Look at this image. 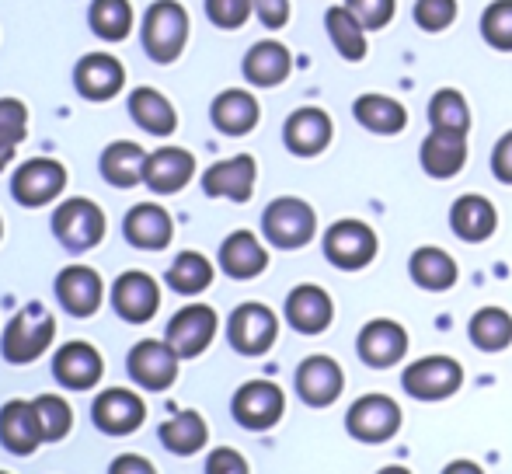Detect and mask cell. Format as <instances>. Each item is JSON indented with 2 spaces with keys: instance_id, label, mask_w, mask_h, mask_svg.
Here are the masks:
<instances>
[{
  "instance_id": "obj_50",
  "label": "cell",
  "mask_w": 512,
  "mask_h": 474,
  "mask_svg": "<svg viewBox=\"0 0 512 474\" xmlns=\"http://www.w3.org/2000/svg\"><path fill=\"white\" fill-rule=\"evenodd\" d=\"M108 474H157V468L140 454H122V457H115V461H112Z\"/></svg>"
},
{
  "instance_id": "obj_30",
  "label": "cell",
  "mask_w": 512,
  "mask_h": 474,
  "mask_svg": "<svg viewBox=\"0 0 512 474\" xmlns=\"http://www.w3.org/2000/svg\"><path fill=\"white\" fill-rule=\"evenodd\" d=\"M293 60L283 42H255L244 56V77L258 88H276L290 77Z\"/></svg>"
},
{
  "instance_id": "obj_42",
  "label": "cell",
  "mask_w": 512,
  "mask_h": 474,
  "mask_svg": "<svg viewBox=\"0 0 512 474\" xmlns=\"http://www.w3.org/2000/svg\"><path fill=\"white\" fill-rule=\"evenodd\" d=\"M481 35L492 49L512 53V0H492L481 14Z\"/></svg>"
},
{
  "instance_id": "obj_28",
  "label": "cell",
  "mask_w": 512,
  "mask_h": 474,
  "mask_svg": "<svg viewBox=\"0 0 512 474\" xmlns=\"http://www.w3.org/2000/svg\"><path fill=\"white\" fill-rule=\"evenodd\" d=\"M450 227L460 241L478 244V241H488V237L495 234V227H499V213H495V206L488 203L485 196L467 192V196H460L457 203H453Z\"/></svg>"
},
{
  "instance_id": "obj_12",
  "label": "cell",
  "mask_w": 512,
  "mask_h": 474,
  "mask_svg": "<svg viewBox=\"0 0 512 474\" xmlns=\"http://www.w3.org/2000/svg\"><path fill=\"white\" fill-rule=\"evenodd\" d=\"M216 339V311L209 304H189L171 318L168 346L182 359H196Z\"/></svg>"
},
{
  "instance_id": "obj_21",
  "label": "cell",
  "mask_w": 512,
  "mask_h": 474,
  "mask_svg": "<svg viewBox=\"0 0 512 474\" xmlns=\"http://www.w3.org/2000/svg\"><path fill=\"white\" fill-rule=\"evenodd\" d=\"M192 175H196V157H192L189 150L161 147L147 157V175H143V182L154 192H161V196H175V192H182L185 185L192 182Z\"/></svg>"
},
{
  "instance_id": "obj_55",
  "label": "cell",
  "mask_w": 512,
  "mask_h": 474,
  "mask_svg": "<svg viewBox=\"0 0 512 474\" xmlns=\"http://www.w3.org/2000/svg\"><path fill=\"white\" fill-rule=\"evenodd\" d=\"M0 474H7V471H0Z\"/></svg>"
},
{
  "instance_id": "obj_52",
  "label": "cell",
  "mask_w": 512,
  "mask_h": 474,
  "mask_svg": "<svg viewBox=\"0 0 512 474\" xmlns=\"http://www.w3.org/2000/svg\"><path fill=\"white\" fill-rule=\"evenodd\" d=\"M11 157H14V154H11V150H0V171H4V168H7V161H11Z\"/></svg>"
},
{
  "instance_id": "obj_1",
  "label": "cell",
  "mask_w": 512,
  "mask_h": 474,
  "mask_svg": "<svg viewBox=\"0 0 512 474\" xmlns=\"http://www.w3.org/2000/svg\"><path fill=\"white\" fill-rule=\"evenodd\" d=\"M189 42V11L178 0H157L150 4L147 21H143V46L150 60L175 63Z\"/></svg>"
},
{
  "instance_id": "obj_41",
  "label": "cell",
  "mask_w": 512,
  "mask_h": 474,
  "mask_svg": "<svg viewBox=\"0 0 512 474\" xmlns=\"http://www.w3.org/2000/svg\"><path fill=\"white\" fill-rule=\"evenodd\" d=\"M35 408V419H39V429H42V440L46 443H60L63 436L74 429V408L60 398V394H39L32 401Z\"/></svg>"
},
{
  "instance_id": "obj_46",
  "label": "cell",
  "mask_w": 512,
  "mask_h": 474,
  "mask_svg": "<svg viewBox=\"0 0 512 474\" xmlns=\"http://www.w3.org/2000/svg\"><path fill=\"white\" fill-rule=\"evenodd\" d=\"M251 11H255V0H206L209 21L216 28H227V32L241 28L251 18Z\"/></svg>"
},
{
  "instance_id": "obj_27",
  "label": "cell",
  "mask_w": 512,
  "mask_h": 474,
  "mask_svg": "<svg viewBox=\"0 0 512 474\" xmlns=\"http://www.w3.org/2000/svg\"><path fill=\"white\" fill-rule=\"evenodd\" d=\"M269 265V251L251 231H234L220 244V269L230 279H255Z\"/></svg>"
},
{
  "instance_id": "obj_43",
  "label": "cell",
  "mask_w": 512,
  "mask_h": 474,
  "mask_svg": "<svg viewBox=\"0 0 512 474\" xmlns=\"http://www.w3.org/2000/svg\"><path fill=\"white\" fill-rule=\"evenodd\" d=\"M28 126V109L18 98H0V150H11L25 140Z\"/></svg>"
},
{
  "instance_id": "obj_20",
  "label": "cell",
  "mask_w": 512,
  "mask_h": 474,
  "mask_svg": "<svg viewBox=\"0 0 512 474\" xmlns=\"http://www.w3.org/2000/svg\"><path fill=\"white\" fill-rule=\"evenodd\" d=\"M331 136H335V126H331V116L324 109H297L283 126V140L286 147L297 157H317L321 150H328Z\"/></svg>"
},
{
  "instance_id": "obj_16",
  "label": "cell",
  "mask_w": 512,
  "mask_h": 474,
  "mask_svg": "<svg viewBox=\"0 0 512 474\" xmlns=\"http://www.w3.org/2000/svg\"><path fill=\"white\" fill-rule=\"evenodd\" d=\"M255 178H258V164L251 154H237L230 161H216L213 168L203 175V189L206 196H220L230 203H248L251 192H255Z\"/></svg>"
},
{
  "instance_id": "obj_54",
  "label": "cell",
  "mask_w": 512,
  "mask_h": 474,
  "mask_svg": "<svg viewBox=\"0 0 512 474\" xmlns=\"http://www.w3.org/2000/svg\"><path fill=\"white\" fill-rule=\"evenodd\" d=\"M0 234H4V220H0Z\"/></svg>"
},
{
  "instance_id": "obj_3",
  "label": "cell",
  "mask_w": 512,
  "mask_h": 474,
  "mask_svg": "<svg viewBox=\"0 0 512 474\" xmlns=\"http://www.w3.org/2000/svg\"><path fill=\"white\" fill-rule=\"evenodd\" d=\"M262 231L269 237V244L283 251H297L310 244V237L317 231V213L314 206L304 203L297 196H283V199H272L262 213Z\"/></svg>"
},
{
  "instance_id": "obj_40",
  "label": "cell",
  "mask_w": 512,
  "mask_h": 474,
  "mask_svg": "<svg viewBox=\"0 0 512 474\" xmlns=\"http://www.w3.org/2000/svg\"><path fill=\"white\" fill-rule=\"evenodd\" d=\"M91 28L105 42L126 39L129 28H133V7H129V0H95L91 4Z\"/></svg>"
},
{
  "instance_id": "obj_8",
  "label": "cell",
  "mask_w": 512,
  "mask_h": 474,
  "mask_svg": "<svg viewBox=\"0 0 512 474\" xmlns=\"http://www.w3.org/2000/svg\"><path fill=\"white\" fill-rule=\"evenodd\" d=\"M227 339L241 356H262L276 346L279 318L272 314V307H265V304H241L230 314Z\"/></svg>"
},
{
  "instance_id": "obj_47",
  "label": "cell",
  "mask_w": 512,
  "mask_h": 474,
  "mask_svg": "<svg viewBox=\"0 0 512 474\" xmlns=\"http://www.w3.org/2000/svg\"><path fill=\"white\" fill-rule=\"evenodd\" d=\"M206 474H251L248 461H244L237 450L230 447H216L206 461Z\"/></svg>"
},
{
  "instance_id": "obj_17",
  "label": "cell",
  "mask_w": 512,
  "mask_h": 474,
  "mask_svg": "<svg viewBox=\"0 0 512 474\" xmlns=\"http://www.w3.org/2000/svg\"><path fill=\"white\" fill-rule=\"evenodd\" d=\"M53 373L70 391H91V387L102 380L105 359L91 342H67V346L53 356Z\"/></svg>"
},
{
  "instance_id": "obj_37",
  "label": "cell",
  "mask_w": 512,
  "mask_h": 474,
  "mask_svg": "<svg viewBox=\"0 0 512 474\" xmlns=\"http://www.w3.org/2000/svg\"><path fill=\"white\" fill-rule=\"evenodd\" d=\"M471 342L481 353H502L512 342V314L502 307H481L471 318Z\"/></svg>"
},
{
  "instance_id": "obj_23",
  "label": "cell",
  "mask_w": 512,
  "mask_h": 474,
  "mask_svg": "<svg viewBox=\"0 0 512 474\" xmlns=\"http://www.w3.org/2000/svg\"><path fill=\"white\" fill-rule=\"evenodd\" d=\"M0 443L18 457H32L46 443L32 401H7L0 408Z\"/></svg>"
},
{
  "instance_id": "obj_24",
  "label": "cell",
  "mask_w": 512,
  "mask_h": 474,
  "mask_svg": "<svg viewBox=\"0 0 512 474\" xmlns=\"http://www.w3.org/2000/svg\"><path fill=\"white\" fill-rule=\"evenodd\" d=\"M422 168L432 178H453L464 171L467 164V136L464 133H446V129H432L422 140Z\"/></svg>"
},
{
  "instance_id": "obj_15",
  "label": "cell",
  "mask_w": 512,
  "mask_h": 474,
  "mask_svg": "<svg viewBox=\"0 0 512 474\" xmlns=\"http://www.w3.org/2000/svg\"><path fill=\"white\" fill-rule=\"evenodd\" d=\"M342 387H345V373L331 356H307L297 366V394L310 408L335 405Z\"/></svg>"
},
{
  "instance_id": "obj_51",
  "label": "cell",
  "mask_w": 512,
  "mask_h": 474,
  "mask_svg": "<svg viewBox=\"0 0 512 474\" xmlns=\"http://www.w3.org/2000/svg\"><path fill=\"white\" fill-rule=\"evenodd\" d=\"M443 474H485V471H481L474 461H453Z\"/></svg>"
},
{
  "instance_id": "obj_18",
  "label": "cell",
  "mask_w": 512,
  "mask_h": 474,
  "mask_svg": "<svg viewBox=\"0 0 512 474\" xmlns=\"http://www.w3.org/2000/svg\"><path fill=\"white\" fill-rule=\"evenodd\" d=\"M359 359L373 370H387L394 366L401 356L408 353V332L398 325V321H387V318H377L359 332Z\"/></svg>"
},
{
  "instance_id": "obj_25",
  "label": "cell",
  "mask_w": 512,
  "mask_h": 474,
  "mask_svg": "<svg viewBox=\"0 0 512 474\" xmlns=\"http://www.w3.org/2000/svg\"><path fill=\"white\" fill-rule=\"evenodd\" d=\"M126 241L136 244L143 251H161L171 244V234H175V224H171V213L164 206H154V203H140L126 213Z\"/></svg>"
},
{
  "instance_id": "obj_2",
  "label": "cell",
  "mask_w": 512,
  "mask_h": 474,
  "mask_svg": "<svg viewBox=\"0 0 512 474\" xmlns=\"http://www.w3.org/2000/svg\"><path fill=\"white\" fill-rule=\"evenodd\" d=\"M56 339V318L42 304H28L4 332V356L7 363H35Z\"/></svg>"
},
{
  "instance_id": "obj_33",
  "label": "cell",
  "mask_w": 512,
  "mask_h": 474,
  "mask_svg": "<svg viewBox=\"0 0 512 474\" xmlns=\"http://www.w3.org/2000/svg\"><path fill=\"white\" fill-rule=\"evenodd\" d=\"M408 272L415 279V286H422L429 293H443L457 283V262L443 248H432V244H425V248H418L411 255Z\"/></svg>"
},
{
  "instance_id": "obj_22",
  "label": "cell",
  "mask_w": 512,
  "mask_h": 474,
  "mask_svg": "<svg viewBox=\"0 0 512 474\" xmlns=\"http://www.w3.org/2000/svg\"><path fill=\"white\" fill-rule=\"evenodd\" d=\"M331 318H335V304L321 286L304 283L286 297V321L300 335H321L331 325Z\"/></svg>"
},
{
  "instance_id": "obj_7",
  "label": "cell",
  "mask_w": 512,
  "mask_h": 474,
  "mask_svg": "<svg viewBox=\"0 0 512 474\" xmlns=\"http://www.w3.org/2000/svg\"><path fill=\"white\" fill-rule=\"evenodd\" d=\"M234 419L237 426L255 429V433H265L272 429L286 412V394L279 384L272 380H248L244 387H237L234 394Z\"/></svg>"
},
{
  "instance_id": "obj_53",
  "label": "cell",
  "mask_w": 512,
  "mask_h": 474,
  "mask_svg": "<svg viewBox=\"0 0 512 474\" xmlns=\"http://www.w3.org/2000/svg\"><path fill=\"white\" fill-rule=\"evenodd\" d=\"M377 474H411L408 468H384V471H377Z\"/></svg>"
},
{
  "instance_id": "obj_10",
  "label": "cell",
  "mask_w": 512,
  "mask_h": 474,
  "mask_svg": "<svg viewBox=\"0 0 512 474\" xmlns=\"http://www.w3.org/2000/svg\"><path fill=\"white\" fill-rule=\"evenodd\" d=\"M67 189V168L60 161H49V157H35V161H25L18 171H14L11 192L21 206H46L53 203L60 192Z\"/></svg>"
},
{
  "instance_id": "obj_29",
  "label": "cell",
  "mask_w": 512,
  "mask_h": 474,
  "mask_svg": "<svg viewBox=\"0 0 512 474\" xmlns=\"http://www.w3.org/2000/svg\"><path fill=\"white\" fill-rule=\"evenodd\" d=\"M209 116H213V126L220 129V133L244 136L258 126L262 109H258L255 95H248V91H241V88H230V91H223V95H216Z\"/></svg>"
},
{
  "instance_id": "obj_38",
  "label": "cell",
  "mask_w": 512,
  "mask_h": 474,
  "mask_svg": "<svg viewBox=\"0 0 512 474\" xmlns=\"http://www.w3.org/2000/svg\"><path fill=\"white\" fill-rule=\"evenodd\" d=\"M209 283H213V265H209V258L199 255V251H182V255L171 262L168 286L175 293L196 297V293H203Z\"/></svg>"
},
{
  "instance_id": "obj_36",
  "label": "cell",
  "mask_w": 512,
  "mask_h": 474,
  "mask_svg": "<svg viewBox=\"0 0 512 474\" xmlns=\"http://www.w3.org/2000/svg\"><path fill=\"white\" fill-rule=\"evenodd\" d=\"M328 35L342 60L359 63L366 56V28L349 7H331L328 11Z\"/></svg>"
},
{
  "instance_id": "obj_32",
  "label": "cell",
  "mask_w": 512,
  "mask_h": 474,
  "mask_svg": "<svg viewBox=\"0 0 512 474\" xmlns=\"http://www.w3.org/2000/svg\"><path fill=\"white\" fill-rule=\"evenodd\" d=\"M352 112H356L359 126L380 136H394L408 126V109L398 98H387V95H359Z\"/></svg>"
},
{
  "instance_id": "obj_5",
  "label": "cell",
  "mask_w": 512,
  "mask_h": 474,
  "mask_svg": "<svg viewBox=\"0 0 512 474\" xmlns=\"http://www.w3.org/2000/svg\"><path fill=\"white\" fill-rule=\"evenodd\" d=\"M401 384H405V391L418 401H443L460 391V384H464V366L450 356H425L408 366Z\"/></svg>"
},
{
  "instance_id": "obj_44",
  "label": "cell",
  "mask_w": 512,
  "mask_h": 474,
  "mask_svg": "<svg viewBox=\"0 0 512 474\" xmlns=\"http://www.w3.org/2000/svg\"><path fill=\"white\" fill-rule=\"evenodd\" d=\"M415 21L422 32H443L457 21V0H415Z\"/></svg>"
},
{
  "instance_id": "obj_4",
  "label": "cell",
  "mask_w": 512,
  "mask_h": 474,
  "mask_svg": "<svg viewBox=\"0 0 512 474\" xmlns=\"http://www.w3.org/2000/svg\"><path fill=\"white\" fill-rule=\"evenodd\" d=\"M108 231L105 213L91 199H67L60 210L53 213V234L63 241V248L70 251H91L95 244H102Z\"/></svg>"
},
{
  "instance_id": "obj_31",
  "label": "cell",
  "mask_w": 512,
  "mask_h": 474,
  "mask_svg": "<svg viewBox=\"0 0 512 474\" xmlns=\"http://www.w3.org/2000/svg\"><path fill=\"white\" fill-rule=\"evenodd\" d=\"M147 150L140 143L129 140H115L112 147H105L102 154V175L105 182H112L115 189H133V185L143 182L147 175Z\"/></svg>"
},
{
  "instance_id": "obj_35",
  "label": "cell",
  "mask_w": 512,
  "mask_h": 474,
  "mask_svg": "<svg viewBox=\"0 0 512 474\" xmlns=\"http://www.w3.org/2000/svg\"><path fill=\"white\" fill-rule=\"evenodd\" d=\"M206 440H209L206 419L199 412H192V408H189V412L171 415V419L161 426V443L171 450V454H178V457L199 454V450L206 447Z\"/></svg>"
},
{
  "instance_id": "obj_11",
  "label": "cell",
  "mask_w": 512,
  "mask_h": 474,
  "mask_svg": "<svg viewBox=\"0 0 512 474\" xmlns=\"http://www.w3.org/2000/svg\"><path fill=\"white\" fill-rule=\"evenodd\" d=\"M178 359L182 356L168 346V339L164 342L143 339L133 346L126 366H129V377H133L140 387H147V391H168L178 377Z\"/></svg>"
},
{
  "instance_id": "obj_6",
  "label": "cell",
  "mask_w": 512,
  "mask_h": 474,
  "mask_svg": "<svg viewBox=\"0 0 512 474\" xmlns=\"http://www.w3.org/2000/svg\"><path fill=\"white\" fill-rule=\"evenodd\" d=\"M324 255L338 269L356 272L377 258V234L363 220H338L324 234Z\"/></svg>"
},
{
  "instance_id": "obj_49",
  "label": "cell",
  "mask_w": 512,
  "mask_h": 474,
  "mask_svg": "<svg viewBox=\"0 0 512 474\" xmlns=\"http://www.w3.org/2000/svg\"><path fill=\"white\" fill-rule=\"evenodd\" d=\"M492 171L502 185H512V133L502 136L492 150Z\"/></svg>"
},
{
  "instance_id": "obj_39",
  "label": "cell",
  "mask_w": 512,
  "mask_h": 474,
  "mask_svg": "<svg viewBox=\"0 0 512 474\" xmlns=\"http://www.w3.org/2000/svg\"><path fill=\"white\" fill-rule=\"evenodd\" d=\"M429 122H432V129L467 136V129H471V109H467L464 95H460L457 88H439L429 102Z\"/></svg>"
},
{
  "instance_id": "obj_9",
  "label": "cell",
  "mask_w": 512,
  "mask_h": 474,
  "mask_svg": "<svg viewBox=\"0 0 512 474\" xmlns=\"http://www.w3.org/2000/svg\"><path fill=\"white\" fill-rule=\"evenodd\" d=\"M345 429L359 443H387L401 429V408L387 394H363L345 415Z\"/></svg>"
},
{
  "instance_id": "obj_45",
  "label": "cell",
  "mask_w": 512,
  "mask_h": 474,
  "mask_svg": "<svg viewBox=\"0 0 512 474\" xmlns=\"http://www.w3.org/2000/svg\"><path fill=\"white\" fill-rule=\"evenodd\" d=\"M352 14L363 21L366 32H380L394 21V11H398V0H345Z\"/></svg>"
},
{
  "instance_id": "obj_34",
  "label": "cell",
  "mask_w": 512,
  "mask_h": 474,
  "mask_svg": "<svg viewBox=\"0 0 512 474\" xmlns=\"http://www.w3.org/2000/svg\"><path fill=\"white\" fill-rule=\"evenodd\" d=\"M129 116L154 136H171L178 126L175 105H171L168 98L154 88H136L133 91V98H129Z\"/></svg>"
},
{
  "instance_id": "obj_19",
  "label": "cell",
  "mask_w": 512,
  "mask_h": 474,
  "mask_svg": "<svg viewBox=\"0 0 512 474\" xmlns=\"http://www.w3.org/2000/svg\"><path fill=\"white\" fill-rule=\"evenodd\" d=\"M56 297L74 318H91L105 297L102 276L95 269H88V265H70V269H63L56 276Z\"/></svg>"
},
{
  "instance_id": "obj_48",
  "label": "cell",
  "mask_w": 512,
  "mask_h": 474,
  "mask_svg": "<svg viewBox=\"0 0 512 474\" xmlns=\"http://www.w3.org/2000/svg\"><path fill=\"white\" fill-rule=\"evenodd\" d=\"M255 11L265 28H283L290 21V0H255Z\"/></svg>"
},
{
  "instance_id": "obj_13",
  "label": "cell",
  "mask_w": 512,
  "mask_h": 474,
  "mask_svg": "<svg viewBox=\"0 0 512 474\" xmlns=\"http://www.w3.org/2000/svg\"><path fill=\"white\" fill-rule=\"evenodd\" d=\"M95 426L108 436H129L147 422V405L140 394L126 391V387H108L95 398Z\"/></svg>"
},
{
  "instance_id": "obj_26",
  "label": "cell",
  "mask_w": 512,
  "mask_h": 474,
  "mask_svg": "<svg viewBox=\"0 0 512 474\" xmlns=\"http://www.w3.org/2000/svg\"><path fill=\"white\" fill-rule=\"evenodd\" d=\"M77 91L91 102H105V98H115L122 91V81H126V70L115 56L108 53H91L77 63Z\"/></svg>"
},
{
  "instance_id": "obj_14",
  "label": "cell",
  "mask_w": 512,
  "mask_h": 474,
  "mask_svg": "<svg viewBox=\"0 0 512 474\" xmlns=\"http://www.w3.org/2000/svg\"><path fill=\"white\" fill-rule=\"evenodd\" d=\"M112 307L129 325H143L161 307V286L147 272H122L112 286Z\"/></svg>"
}]
</instances>
